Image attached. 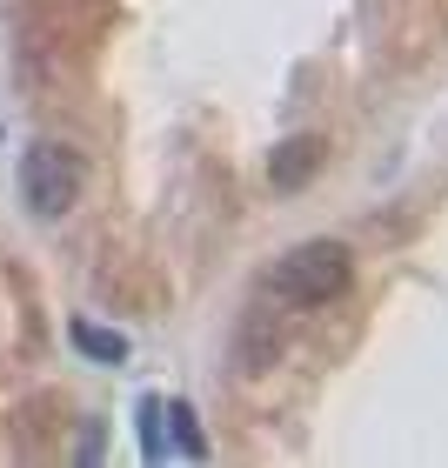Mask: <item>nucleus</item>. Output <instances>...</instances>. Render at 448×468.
<instances>
[{
	"mask_svg": "<svg viewBox=\"0 0 448 468\" xmlns=\"http://www.w3.org/2000/svg\"><path fill=\"white\" fill-rule=\"evenodd\" d=\"M74 348H88L94 361H127V342L108 328H94V322H74Z\"/></svg>",
	"mask_w": 448,
	"mask_h": 468,
	"instance_id": "nucleus-5",
	"label": "nucleus"
},
{
	"mask_svg": "<svg viewBox=\"0 0 448 468\" xmlns=\"http://www.w3.org/2000/svg\"><path fill=\"white\" fill-rule=\"evenodd\" d=\"M348 274H355V261L341 241H302L274 261V294H288L302 308H322L335 294H348Z\"/></svg>",
	"mask_w": 448,
	"mask_h": 468,
	"instance_id": "nucleus-1",
	"label": "nucleus"
},
{
	"mask_svg": "<svg viewBox=\"0 0 448 468\" xmlns=\"http://www.w3.org/2000/svg\"><path fill=\"white\" fill-rule=\"evenodd\" d=\"M315 167H322V141H315V134H302V141L274 147V161H268V181L288 195V187H302V181L315 175Z\"/></svg>",
	"mask_w": 448,
	"mask_h": 468,
	"instance_id": "nucleus-4",
	"label": "nucleus"
},
{
	"mask_svg": "<svg viewBox=\"0 0 448 468\" xmlns=\"http://www.w3.org/2000/svg\"><path fill=\"white\" fill-rule=\"evenodd\" d=\"M20 195H27V207L40 221L68 215L74 195H80V154H74V147H60V141L27 147V161H20Z\"/></svg>",
	"mask_w": 448,
	"mask_h": 468,
	"instance_id": "nucleus-2",
	"label": "nucleus"
},
{
	"mask_svg": "<svg viewBox=\"0 0 448 468\" xmlns=\"http://www.w3.org/2000/svg\"><path fill=\"white\" fill-rule=\"evenodd\" d=\"M141 441H147V455H187V462H201L208 455V441H201V429H195V409L187 401H141Z\"/></svg>",
	"mask_w": 448,
	"mask_h": 468,
	"instance_id": "nucleus-3",
	"label": "nucleus"
}]
</instances>
